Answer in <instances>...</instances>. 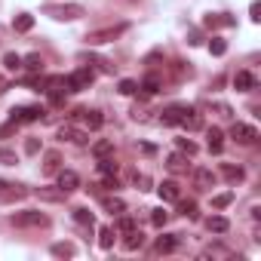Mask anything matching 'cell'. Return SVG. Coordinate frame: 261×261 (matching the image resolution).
<instances>
[{"label": "cell", "mask_w": 261, "mask_h": 261, "mask_svg": "<svg viewBox=\"0 0 261 261\" xmlns=\"http://www.w3.org/2000/svg\"><path fill=\"white\" fill-rule=\"evenodd\" d=\"M43 13L53 16L56 22H74V19L83 16V7H80V4H49Z\"/></svg>", "instance_id": "obj_1"}, {"label": "cell", "mask_w": 261, "mask_h": 261, "mask_svg": "<svg viewBox=\"0 0 261 261\" xmlns=\"http://www.w3.org/2000/svg\"><path fill=\"white\" fill-rule=\"evenodd\" d=\"M126 28H129V25H126V22H120V25H108V28L89 31V34H86V43H89V46H101V43H111V40H117V37H120Z\"/></svg>", "instance_id": "obj_2"}, {"label": "cell", "mask_w": 261, "mask_h": 261, "mask_svg": "<svg viewBox=\"0 0 261 261\" xmlns=\"http://www.w3.org/2000/svg\"><path fill=\"white\" fill-rule=\"evenodd\" d=\"M92 80H95L92 68H77L74 74H68V77H65V92H83V89H89V86H92Z\"/></svg>", "instance_id": "obj_3"}, {"label": "cell", "mask_w": 261, "mask_h": 261, "mask_svg": "<svg viewBox=\"0 0 261 261\" xmlns=\"http://www.w3.org/2000/svg\"><path fill=\"white\" fill-rule=\"evenodd\" d=\"M13 224L16 227H46L49 218L43 212H37V209H25V212H16L13 215Z\"/></svg>", "instance_id": "obj_4"}, {"label": "cell", "mask_w": 261, "mask_h": 261, "mask_svg": "<svg viewBox=\"0 0 261 261\" xmlns=\"http://www.w3.org/2000/svg\"><path fill=\"white\" fill-rule=\"evenodd\" d=\"M230 139H233L237 145H255V142H258V129H255L252 123H233V126H230Z\"/></svg>", "instance_id": "obj_5"}, {"label": "cell", "mask_w": 261, "mask_h": 261, "mask_svg": "<svg viewBox=\"0 0 261 261\" xmlns=\"http://www.w3.org/2000/svg\"><path fill=\"white\" fill-rule=\"evenodd\" d=\"M10 117H13V123H34V120L46 117V111L40 105H28V108H13Z\"/></svg>", "instance_id": "obj_6"}, {"label": "cell", "mask_w": 261, "mask_h": 261, "mask_svg": "<svg viewBox=\"0 0 261 261\" xmlns=\"http://www.w3.org/2000/svg\"><path fill=\"white\" fill-rule=\"evenodd\" d=\"M178 126H185L188 133H197V129H203V114L197 111V108H185V114H181V123Z\"/></svg>", "instance_id": "obj_7"}, {"label": "cell", "mask_w": 261, "mask_h": 261, "mask_svg": "<svg viewBox=\"0 0 261 261\" xmlns=\"http://www.w3.org/2000/svg\"><path fill=\"white\" fill-rule=\"evenodd\" d=\"M28 197L25 185H13V181H0V200H22Z\"/></svg>", "instance_id": "obj_8"}, {"label": "cell", "mask_w": 261, "mask_h": 261, "mask_svg": "<svg viewBox=\"0 0 261 261\" xmlns=\"http://www.w3.org/2000/svg\"><path fill=\"white\" fill-rule=\"evenodd\" d=\"M178 249V233H163V237H157V243H154V252L157 255H169V252H175Z\"/></svg>", "instance_id": "obj_9"}, {"label": "cell", "mask_w": 261, "mask_h": 261, "mask_svg": "<svg viewBox=\"0 0 261 261\" xmlns=\"http://www.w3.org/2000/svg\"><path fill=\"white\" fill-rule=\"evenodd\" d=\"M59 139L74 142V145H86V142H89V136L83 133V129H77V126H62V129H59Z\"/></svg>", "instance_id": "obj_10"}, {"label": "cell", "mask_w": 261, "mask_h": 261, "mask_svg": "<svg viewBox=\"0 0 261 261\" xmlns=\"http://www.w3.org/2000/svg\"><path fill=\"white\" fill-rule=\"evenodd\" d=\"M59 188H62L65 194H74V191L80 188V175H77L74 169H65V172H59Z\"/></svg>", "instance_id": "obj_11"}, {"label": "cell", "mask_w": 261, "mask_h": 261, "mask_svg": "<svg viewBox=\"0 0 261 261\" xmlns=\"http://www.w3.org/2000/svg\"><path fill=\"white\" fill-rule=\"evenodd\" d=\"M194 188L197 191H212L215 188V172L212 169H197L194 172Z\"/></svg>", "instance_id": "obj_12"}, {"label": "cell", "mask_w": 261, "mask_h": 261, "mask_svg": "<svg viewBox=\"0 0 261 261\" xmlns=\"http://www.w3.org/2000/svg\"><path fill=\"white\" fill-rule=\"evenodd\" d=\"M185 108H188V105H169V108L163 111L160 123H163V126H178V123H181V114H185Z\"/></svg>", "instance_id": "obj_13"}, {"label": "cell", "mask_w": 261, "mask_h": 261, "mask_svg": "<svg viewBox=\"0 0 261 261\" xmlns=\"http://www.w3.org/2000/svg\"><path fill=\"white\" fill-rule=\"evenodd\" d=\"M74 114L83 120L86 129H101V123H105V117H101L98 111H86V108H80V111H74Z\"/></svg>", "instance_id": "obj_14"}, {"label": "cell", "mask_w": 261, "mask_h": 261, "mask_svg": "<svg viewBox=\"0 0 261 261\" xmlns=\"http://www.w3.org/2000/svg\"><path fill=\"white\" fill-rule=\"evenodd\" d=\"M255 83H258V80H255V74H252V71H237V74H233V86H237L240 92L255 89Z\"/></svg>", "instance_id": "obj_15"}, {"label": "cell", "mask_w": 261, "mask_h": 261, "mask_svg": "<svg viewBox=\"0 0 261 261\" xmlns=\"http://www.w3.org/2000/svg\"><path fill=\"white\" fill-rule=\"evenodd\" d=\"M221 175H224V181H230V185H240V181L246 178L243 166H233V163H221Z\"/></svg>", "instance_id": "obj_16"}, {"label": "cell", "mask_w": 261, "mask_h": 261, "mask_svg": "<svg viewBox=\"0 0 261 261\" xmlns=\"http://www.w3.org/2000/svg\"><path fill=\"white\" fill-rule=\"evenodd\" d=\"M123 246H126L129 252H136V249H142V246H145V233H142L139 227H133V230H126V240H123Z\"/></svg>", "instance_id": "obj_17"}, {"label": "cell", "mask_w": 261, "mask_h": 261, "mask_svg": "<svg viewBox=\"0 0 261 261\" xmlns=\"http://www.w3.org/2000/svg\"><path fill=\"white\" fill-rule=\"evenodd\" d=\"M206 230L209 233H227L230 230V221L224 215H212V218H206Z\"/></svg>", "instance_id": "obj_18"}, {"label": "cell", "mask_w": 261, "mask_h": 261, "mask_svg": "<svg viewBox=\"0 0 261 261\" xmlns=\"http://www.w3.org/2000/svg\"><path fill=\"white\" fill-rule=\"evenodd\" d=\"M37 197H40V200H46V203H62L68 194H65L62 188H37Z\"/></svg>", "instance_id": "obj_19"}, {"label": "cell", "mask_w": 261, "mask_h": 261, "mask_svg": "<svg viewBox=\"0 0 261 261\" xmlns=\"http://www.w3.org/2000/svg\"><path fill=\"white\" fill-rule=\"evenodd\" d=\"M206 139H209V151L212 154H218L221 151V145H224V133L218 126H212V129H206Z\"/></svg>", "instance_id": "obj_20"}, {"label": "cell", "mask_w": 261, "mask_h": 261, "mask_svg": "<svg viewBox=\"0 0 261 261\" xmlns=\"http://www.w3.org/2000/svg\"><path fill=\"white\" fill-rule=\"evenodd\" d=\"M157 191H160V197H163V200H172V203L181 197V188H178V181H163Z\"/></svg>", "instance_id": "obj_21"}, {"label": "cell", "mask_w": 261, "mask_h": 261, "mask_svg": "<svg viewBox=\"0 0 261 261\" xmlns=\"http://www.w3.org/2000/svg\"><path fill=\"white\" fill-rule=\"evenodd\" d=\"M22 68H25V71H31V74H43V59H40L37 53H31V56H25V59H22Z\"/></svg>", "instance_id": "obj_22"}, {"label": "cell", "mask_w": 261, "mask_h": 261, "mask_svg": "<svg viewBox=\"0 0 261 261\" xmlns=\"http://www.w3.org/2000/svg\"><path fill=\"white\" fill-rule=\"evenodd\" d=\"M34 28V16H28V13H22V16H16L13 19V31H19V34H25V31H31Z\"/></svg>", "instance_id": "obj_23"}, {"label": "cell", "mask_w": 261, "mask_h": 261, "mask_svg": "<svg viewBox=\"0 0 261 261\" xmlns=\"http://www.w3.org/2000/svg\"><path fill=\"white\" fill-rule=\"evenodd\" d=\"M139 89H142L145 95H154V92H160V77H157V74H148V77L139 83Z\"/></svg>", "instance_id": "obj_24"}, {"label": "cell", "mask_w": 261, "mask_h": 261, "mask_svg": "<svg viewBox=\"0 0 261 261\" xmlns=\"http://www.w3.org/2000/svg\"><path fill=\"white\" fill-rule=\"evenodd\" d=\"M92 154L101 160V157H114V142L111 139H101V142H95L92 145Z\"/></svg>", "instance_id": "obj_25"}, {"label": "cell", "mask_w": 261, "mask_h": 261, "mask_svg": "<svg viewBox=\"0 0 261 261\" xmlns=\"http://www.w3.org/2000/svg\"><path fill=\"white\" fill-rule=\"evenodd\" d=\"M101 206H105L111 215H123V212H126V203H123L120 197H105V200H101Z\"/></svg>", "instance_id": "obj_26"}, {"label": "cell", "mask_w": 261, "mask_h": 261, "mask_svg": "<svg viewBox=\"0 0 261 261\" xmlns=\"http://www.w3.org/2000/svg\"><path fill=\"white\" fill-rule=\"evenodd\" d=\"M166 166H169L172 172H185V169H188V160H185V154H169V157H166Z\"/></svg>", "instance_id": "obj_27"}, {"label": "cell", "mask_w": 261, "mask_h": 261, "mask_svg": "<svg viewBox=\"0 0 261 261\" xmlns=\"http://www.w3.org/2000/svg\"><path fill=\"white\" fill-rule=\"evenodd\" d=\"M71 212H74V221H77V224H83V227H92V221H95V218H92V212H89V209L77 206V209H71Z\"/></svg>", "instance_id": "obj_28"}, {"label": "cell", "mask_w": 261, "mask_h": 261, "mask_svg": "<svg viewBox=\"0 0 261 261\" xmlns=\"http://www.w3.org/2000/svg\"><path fill=\"white\" fill-rule=\"evenodd\" d=\"M178 212H181L185 218H197V203H194V200H181V197H178Z\"/></svg>", "instance_id": "obj_29"}, {"label": "cell", "mask_w": 261, "mask_h": 261, "mask_svg": "<svg viewBox=\"0 0 261 261\" xmlns=\"http://www.w3.org/2000/svg\"><path fill=\"white\" fill-rule=\"evenodd\" d=\"M98 246L101 249H111L114 246V227H101L98 230Z\"/></svg>", "instance_id": "obj_30"}, {"label": "cell", "mask_w": 261, "mask_h": 261, "mask_svg": "<svg viewBox=\"0 0 261 261\" xmlns=\"http://www.w3.org/2000/svg\"><path fill=\"white\" fill-rule=\"evenodd\" d=\"M4 68H7V71H19V68H22V56L7 53V56H4Z\"/></svg>", "instance_id": "obj_31"}, {"label": "cell", "mask_w": 261, "mask_h": 261, "mask_svg": "<svg viewBox=\"0 0 261 261\" xmlns=\"http://www.w3.org/2000/svg\"><path fill=\"white\" fill-rule=\"evenodd\" d=\"M98 172H101V175H114V172H117L114 157H101V160H98Z\"/></svg>", "instance_id": "obj_32"}, {"label": "cell", "mask_w": 261, "mask_h": 261, "mask_svg": "<svg viewBox=\"0 0 261 261\" xmlns=\"http://www.w3.org/2000/svg\"><path fill=\"white\" fill-rule=\"evenodd\" d=\"M74 252H77V249H74L71 243H56V246H53V255H59V258H71Z\"/></svg>", "instance_id": "obj_33"}, {"label": "cell", "mask_w": 261, "mask_h": 261, "mask_svg": "<svg viewBox=\"0 0 261 261\" xmlns=\"http://www.w3.org/2000/svg\"><path fill=\"white\" fill-rule=\"evenodd\" d=\"M221 25H233L230 16H209L206 19V28H221Z\"/></svg>", "instance_id": "obj_34"}, {"label": "cell", "mask_w": 261, "mask_h": 261, "mask_svg": "<svg viewBox=\"0 0 261 261\" xmlns=\"http://www.w3.org/2000/svg\"><path fill=\"white\" fill-rule=\"evenodd\" d=\"M209 53H212V56H224V53H227V43H224L221 37H212V40H209Z\"/></svg>", "instance_id": "obj_35"}, {"label": "cell", "mask_w": 261, "mask_h": 261, "mask_svg": "<svg viewBox=\"0 0 261 261\" xmlns=\"http://www.w3.org/2000/svg\"><path fill=\"white\" fill-rule=\"evenodd\" d=\"M175 145H178V151H181V154H188V157H194V154H197V145H194L191 139H175Z\"/></svg>", "instance_id": "obj_36"}, {"label": "cell", "mask_w": 261, "mask_h": 261, "mask_svg": "<svg viewBox=\"0 0 261 261\" xmlns=\"http://www.w3.org/2000/svg\"><path fill=\"white\" fill-rule=\"evenodd\" d=\"M151 221H154V227H163V224L169 221V212H163V209H154V212H151Z\"/></svg>", "instance_id": "obj_37"}, {"label": "cell", "mask_w": 261, "mask_h": 261, "mask_svg": "<svg viewBox=\"0 0 261 261\" xmlns=\"http://www.w3.org/2000/svg\"><path fill=\"white\" fill-rule=\"evenodd\" d=\"M120 92L123 95H136L139 92V83L136 80H120Z\"/></svg>", "instance_id": "obj_38"}, {"label": "cell", "mask_w": 261, "mask_h": 261, "mask_svg": "<svg viewBox=\"0 0 261 261\" xmlns=\"http://www.w3.org/2000/svg\"><path fill=\"white\" fill-rule=\"evenodd\" d=\"M230 200H233V194H218V197H212V206L224 209V206H230Z\"/></svg>", "instance_id": "obj_39"}, {"label": "cell", "mask_w": 261, "mask_h": 261, "mask_svg": "<svg viewBox=\"0 0 261 261\" xmlns=\"http://www.w3.org/2000/svg\"><path fill=\"white\" fill-rule=\"evenodd\" d=\"M0 163L13 166V163H16V151H10V148H0Z\"/></svg>", "instance_id": "obj_40"}, {"label": "cell", "mask_w": 261, "mask_h": 261, "mask_svg": "<svg viewBox=\"0 0 261 261\" xmlns=\"http://www.w3.org/2000/svg\"><path fill=\"white\" fill-rule=\"evenodd\" d=\"M133 227H136V221L129 218V215H123V218L117 221V230H120V233H126V230H133Z\"/></svg>", "instance_id": "obj_41"}, {"label": "cell", "mask_w": 261, "mask_h": 261, "mask_svg": "<svg viewBox=\"0 0 261 261\" xmlns=\"http://www.w3.org/2000/svg\"><path fill=\"white\" fill-rule=\"evenodd\" d=\"M46 172H56L59 169V154H46V163H43Z\"/></svg>", "instance_id": "obj_42"}, {"label": "cell", "mask_w": 261, "mask_h": 261, "mask_svg": "<svg viewBox=\"0 0 261 261\" xmlns=\"http://www.w3.org/2000/svg\"><path fill=\"white\" fill-rule=\"evenodd\" d=\"M25 151H28V154H37V151H40V142H37V139H28V142H25Z\"/></svg>", "instance_id": "obj_43"}, {"label": "cell", "mask_w": 261, "mask_h": 261, "mask_svg": "<svg viewBox=\"0 0 261 261\" xmlns=\"http://www.w3.org/2000/svg\"><path fill=\"white\" fill-rule=\"evenodd\" d=\"M206 255H230V252H227V249H221V246H212V249H206V252H203V258H206Z\"/></svg>", "instance_id": "obj_44"}, {"label": "cell", "mask_w": 261, "mask_h": 261, "mask_svg": "<svg viewBox=\"0 0 261 261\" xmlns=\"http://www.w3.org/2000/svg\"><path fill=\"white\" fill-rule=\"evenodd\" d=\"M249 16H252V22H258V19H261V7L252 4V7H249Z\"/></svg>", "instance_id": "obj_45"}, {"label": "cell", "mask_w": 261, "mask_h": 261, "mask_svg": "<svg viewBox=\"0 0 261 261\" xmlns=\"http://www.w3.org/2000/svg\"><path fill=\"white\" fill-rule=\"evenodd\" d=\"M133 178H136V185H142V191H148V185H151V181H148V178H145V175H139V172H136V175H133Z\"/></svg>", "instance_id": "obj_46"}, {"label": "cell", "mask_w": 261, "mask_h": 261, "mask_svg": "<svg viewBox=\"0 0 261 261\" xmlns=\"http://www.w3.org/2000/svg\"><path fill=\"white\" fill-rule=\"evenodd\" d=\"M105 188H117V178L114 175H105Z\"/></svg>", "instance_id": "obj_47"}, {"label": "cell", "mask_w": 261, "mask_h": 261, "mask_svg": "<svg viewBox=\"0 0 261 261\" xmlns=\"http://www.w3.org/2000/svg\"><path fill=\"white\" fill-rule=\"evenodd\" d=\"M0 92H7V83H4V77H0Z\"/></svg>", "instance_id": "obj_48"}]
</instances>
